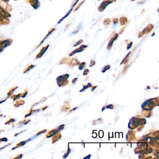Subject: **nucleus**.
<instances>
[{
	"instance_id": "a878e982",
	"label": "nucleus",
	"mask_w": 159,
	"mask_h": 159,
	"mask_svg": "<svg viewBox=\"0 0 159 159\" xmlns=\"http://www.w3.org/2000/svg\"><path fill=\"white\" fill-rule=\"evenodd\" d=\"M104 109H105V107H104V108H102V112H103V111L104 110Z\"/></svg>"
},
{
	"instance_id": "aec40b11",
	"label": "nucleus",
	"mask_w": 159,
	"mask_h": 159,
	"mask_svg": "<svg viewBox=\"0 0 159 159\" xmlns=\"http://www.w3.org/2000/svg\"><path fill=\"white\" fill-rule=\"evenodd\" d=\"M46 131V130H44L41 131V132H39L38 133V134H37V135H39V134H41V133H44V132H45Z\"/></svg>"
},
{
	"instance_id": "0eeeda50",
	"label": "nucleus",
	"mask_w": 159,
	"mask_h": 159,
	"mask_svg": "<svg viewBox=\"0 0 159 159\" xmlns=\"http://www.w3.org/2000/svg\"><path fill=\"white\" fill-rule=\"evenodd\" d=\"M92 86V84L91 83H89V84H88L86 85H84L83 86V89L81 90H80L79 91V92H84V91H85V90H86L87 89H88V88L91 87Z\"/></svg>"
},
{
	"instance_id": "9b49d317",
	"label": "nucleus",
	"mask_w": 159,
	"mask_h": 159,
	"mask_svg": "<svg viewBox=\"0 0 159 159\" xmlns=\"http://www.w3.org/2000/svg\"><path fill=\"white\" fill-rule=\"evenodd\" d=\"M110 68V66H109V65H108V66H105L104 67L103 70L102 71V72L104 73L107 70H109Z\"/></svg>"
},
{
	"instance_id": "f3484780",
	"label": "nucleus",
	"mask_w": 159,
	"mask_h": 159,
	"mask_svg": "<svg viewBox=\"0 0 159 159\" xmlns=\"http://www.w3.org/2000/svg\"><path fill=\"white\" fill-rule=\"evenodd\" d=\"M89 71L88 69H86L84 70V71L83 72V75L86 76L89 73Z\"/></svg>"
},
{
	"instance_id": "393cba45",
	"label": "nucleus",
	"mask_w": 159,
	"mask_h": 159,
	"mask_svg": "<svg viewBox=\"0 0 159 159\" xmlns=\"http://www.w3.org/2000/svg\"><path fill=\"white\" fill-rule=\"evenodd\" d=\"M77 107H76V108H74L73 109H72V110H71V111H74V110H76V109H77Z\"/></svg>"
},
{
	"instance_id": "39448f33",
	"label": "nucleus",
	"mask_w": 159,
	"mask_h": 159,
	"mask_svg": "<svg viewBox=\"0 0 159 159\" xmlns=\"http://www.w3.org/2000/svg\"><path fill=\"white\" fill-rule=\"evenodd\" d=\"M61 138V135L60 133H58L56 136H54V137L52 138V143H55V142L57 141L58 140H59Z\"/></svg>"
},
{
	"instance_id": "f8f14e48",
	"label": "nucleus",
	"mask_w": 159,
	"mask_h": 159,
	"mask_svg": "<svg viewBox=\"0 0 159 159\" xmlns=\"http://www.w3.org/2000/svg\"><path fill=\"white\" fill-rule=\"evenodd\" d=\"M20 96H21V94H19L17 95H14L13 97H11V98H12L14 99V100H16L18 99H19V98L21 97Z\"/></svg>"
},
{
	"instance_id": "ddd939ff",
	"label": "nucleus",
	"mask_w": 159,
	"mask_h": 159,
	"mask_svg": "<svg viewBox=\"0 0 159 159\" xmlns=\"http://www.w3.org/2000/svg\"><path fill=\"white\" fill-rule=\"evenodd\" d=\"M34 66H32V65L29 66L28 67H27L26 69H25V70H24V71H23V72H24V73H26V72H27V71H29L31 69L33 68Z\"/></svg>"
},
{
	"instance_id": "412c9836",
	"label": "nucleus",
	"mask_w": 159,
	"mask_h": 159,
	"mask_svg": "<svg viewBox=\"0 0 159 159\" xmlns=\"http://www.w3.org/2000/svg\"><path fill=\"white\" fill-rule=\"evenodd\" d=\"M7 140H7V138H2V139H0V142H1V141H7Z\"/></svg>"
},
{
	"instance_id": "6e6552de",
	"label": "nucleus",
	"mask_w": 159,
	"mask_h": 159,
	"mask_svg": "<svg viewBox=\"0 0 159 159\" xmlns=\"http://www.w3.org/2000/svg\"><path fill=\"white\" fill-rule=\"evenodd\" d=\"M24 103V101L22 100H20L16 101V102L15 103L14 105H15V106L16 107H18L19 106H20V105L23 104Z\"/></svg>"
},
{
	"instance_id": "b1692460",
	"label": "nucleus",
	"mask_w": 159,
	"mask_h": 159,
	"mask_svg": "<svg viewBox=\"0 0 159 159\" xmlns=\"http://www.w3.org/2000/svg\"><path fill=\"white\" fill-rule=\"evenodd\" d=\"M9 145H7V146H4V147H2V148H0V150H1V149H2L3 148H5V147H7V146H8Z\"/></svg>"
},
{
	"instance_id": "dca6fc26",
	"label": "nucleus",
	"mask_w": 159,
	"mask_h": 159,
	"mask_svg": "<svg viewBox=\"0 0 159 159\" xmlns=\"http://www.w3.org/2000/svg\"><path fill=\"white\" fill-rule=\"evenodd\" d=\"M105 108H106L111 109H113V108H114V106H113V105L112 104H109V105L106 106Z\"/></svg>"
},
{
	"instance_id": "9d476101",
	"label": "nucleus",
	"mask_w": 159,
	"mask_h": 159,
	"mask_svg": "<svg viewBox=\"0 0 159 159\" xmlns=\"http://www.w3.org/2000/svg\"><path fill=\"white\" fill-rule=\"evenodd\" d=\"M17 87H14V88H12V89L10 90V92L8 93V96H10L12 94V93H14V91L17 89Z\"/></svg>"
},
{
	"instance_id": "a211bd4d",
	"label": "nucleus",
	"mask_w": 159,
	"mask_h": 159,
	"mask_svg": "<svg viewBox=\"0 0 159 159\" xmlns=\"http://www.w3.org/2000/svg\"><path fill=\"white\" fill-rule=\"evenodd\" d=\"M27 93H28V92H24L22 94V95H21V97H23V98H24V97H25V96H26V95L27 94Z\"/></svg>"
},
{
	"instance_id": "5701e85b",
	"label": "nucleus",
	"mask_w": 159,
	"mask_h": 159,
	"mask_svg": "<svg viewBox=\"0 0 159 159\" xmlns=\"http://www.w3.org/2000/svg\"><path fill=\"white\" fill-rule=\"evenodd\" d=\"M97 87V86H94L93 87V89H92V91H94V90Z\"/></svg>"
},
{
	"instance_id": "20e7f679",
	"label": "nucleus",
	"mask_w": 159,
	"mask_h": 159,
	"mask_svg": "<svg viewBox=\"0 0 159 159\" xmlns=\"http://www.w3.org/2000/svg\"><path fill=\"white\" fill-rule=\"evenodd\" d=\"M65 127V125H62L59 126L57 129H53L51 131L49 132L46 135V137L47 138H49L53 136H54L59 131L61 130H62Z\"/></svg>"
},
{
	"instance_id": "4468645a",
	"label": "nucleus",
	"mask_w": 159,
	"mask_h": 159,
	"mask_svg": "<svg viewBox=\"0 0 159 159\" xmlns=\"http://www.w3.org/2000/svg\"><path fill=\"white\" fill-rule=\"evenodd\" d=\"M85 63L84 62V63H82L81 64H80L79 65V66H78V68L80 70H82L83 69V68H84V66H85Z\"/></svg>"
},
{
	"instance_id": "4be33fe9",
	"label": "nucleus",
	"mask_w": 159,
	"mask_h": 159,
	"mask_svg": "<svg viewBox=\"0 0 159 159\" xmlns=\"http://www.w3.org/2000/svg\"><path fill=\"white\" fill-rule=\"evenodd\" d=\"M77 78H75L74 79H73V80H72V83H73V84H74L75 83V82L76 81V80H77Z\"/></svg>"
},
{
	"instance_id": "6ab92c4d",
	"label": "nucleus",
	"mask_w": 159,
	"mask_h": 159,
	"mask_svg": "<svg viewBox=\"0 0 159 159\" xmlns=\"http://www.w3.org/2000/svg\"><path fill=\"white\" fill-rule=\"evenodd\" d=\"M91 154H89V155H87V156H86L85 157H84V159H89L90 158H91Z\"/></svg>"
},
{
	"instance_id": "1a4fd4ad",
	"label": "nucleus",
	"mask_w": 159,
	"mask_h": 159,
	"mask_svg": "<svg viewBox=\"0 0 159 159\" xmlns=\"http://www.w3.org/2000/svg\"><path fill=\"white\" fill-rule=\"evenodd\" d=\"M63 107L64 108V110H65V111H67L70 109V105L69 103H65Z\"/></svg>"
},
{
	"instance_id": "2eb2a0df",
	"label": "nucleus",
	"mask_w": 159,
	"mask_h": 159,
	"mask_svg": "<svg viewBox=\"0 0 159 159\" xmlns=\"http://www.w3.org/2000/svg\"><path fill=\"white\" fill-rule=\"evenodd\" d=\"M71 149L69 148H68V151H67V153H66V154L64 156H63V158H67V156L69 155V154H70V153H71Z\"/></svg>"
},
{
	"instance_id": "f257e3e1",
	"label": "nucleus",
	"mask_w": 159,
	"mask_h": 159,
	"mask_svg": "<svg viewBox=\"0 0 159 159\" xmlns=\"http://www.w3.org/2000/svg\"><path fill=\"white\" fill-rule=\"evenodd\" d=\"M146 123V121L144 119H139L133 117L131 119L129 122L128 127L131 129H134L140 125H145Z\"/></svg>"
},
{
	"instance_id": "423d86ee",
	"label": "nucleus",
	"mask_w": 159,
	"mask_h": 159,
	"mask_svg": "<svg viewBox=\"0 0 159 159\" xmlns=\"http://www.w3.org/2000/svg\"><path fill=\"white\" fill-rule=\"evenodd\" d=\"M28 140H26V141H23V142H20V143L17 144L16 145V146L15 148H14L12 149H15V148H19L20 147H21V146H22L25 145V144H26L28 141H29Z\"/></svg>"
},
{
	"instance_id": "f03ea898",
	"label": "nucleus",
	"mask_w": 159,
	"mask_h": 159,
	"mask_svg": "<svg viewBox=\"0 0 159 159\" xmlns=\"http://www.w3.org/2000/svg\"><path fill=\"white\" fill-rule=\"evenodd\" d=\"M154 99H150L146 100L141 105L142 108L145 111H151L156 105Z\"/></svg>"
},
{
	"instance_id": "7ed1b4c3",
	"label": "nucleus",
	"mask_w": 159,
	"mask_h": 159,
	"mask_svg": "<svg viewBox=\"0 0 159 159\" xmlns=\"http://www.w3.org/2000/svg\"><path fill=\"white\" fill-rule=\"evenodd\" d=\"M70 75L67 74L59 76L56 78L57 83L59 86H63L68 83L67 79L69 77Z\"/></svg>"
}]
</instances>
